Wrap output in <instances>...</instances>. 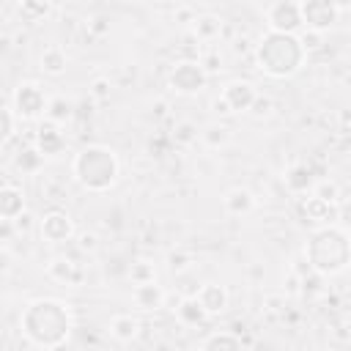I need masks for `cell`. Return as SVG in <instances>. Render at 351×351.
<instances>
[{"instance_id":"cell-2","label":"cell","mask_w":351,"mask_h":351,"mask_svg":"<svg viewBox=\"0 0 351 351\" xmlns=\"http://www.w3.org/2000/svg\"><path fill=\"white\" fill-rule=\"evenodd\" d=\"M304 49L299 44V36H288V33H266L258 47H255V63L263 74L274 77V80H285L291 74H296L304 63Z\"/></svg>"},{"instance_id":"cell-14","label":"cell","mask_w":351,"mask_h":351,"mask_svg":"<svg viewBox=\"0 0 351 351\" xmlns=\"http://www.w3.org/2000/svg\"><path fill=\"white\" fill-rule=\"evenodd\" d=\"M132 299H134V304L140 310H159L165 304V291H162V285H156V280H151V282L134 285L132 288Z\"/></svg>"},{"instance_id":"cell-27","label":"cell","mask_w":351,"mask_h":351,"mask_svg":"<svg viewBox=\"0 0 351 351\" xmlns=\"http://www.w3.org/2000/svg\"><path fill=\"white\" fill-rule=\"evenodd\" d=\"M313 195H315V197H321V200H324V203H329V206H335V203L340 200V189H337V184H335V181H318Z\"/></svg>"},{"instance_id":"cell-21","label":"cell","mask_w":351,"mask_h":351,"mask_svg":"<svg viewBox=\"0 0 351 351\" xmlns=\"http://www.w3.org/2000/svg\"><path fill=\"white\" fill-rule=\"evenodd\" d=\"M176 318H178L184 326H197V324H203L208 315L203 313V307L197 304L195 296H186V299H181V304L176 307Z\"/></svg>"},{"instance_id":"cell-22","label":"cell","mask_w":351,"mask_h":351,"mask_svg":"<svg viewBox=\"0 0 351 351\" xmlns=\"http://www.w3.org/2000/svg\"><path fill=\"white\" fill-rule=\"evenodd\" d=\"M285 186H288L291 192H296V195L307 192V189L313 186V173H310V167H307V165H293V167H288V173H285Z\"/></svg>"},{"instance_id":"cell-25","label":"cell","mask_w":351,"mask_h":351,"mask_svg":"<svg viewBox=\"0 0 351 351\" xmlns=\"http://www.w3.org/2000/svg\"><path fill=\"white\" fill-rule=\"evenodd\" d=\"M47 118H49V123H60V121H66L69 115H71V107H69V101L63 99V96H55V99H49L47 101V112H44Z\"/></svg>"},{"instance_id":"cell-23","label":"cell","mask_w":351,"mask_h":351,"mask_svg":"<svg viewBox=\"0 0 351 351\" xmlns=\"http://www.w3.org/2000/svg\"><path fill=\"white\" fill-rule=\"evenodd\" d=\"M195 22V36L200 38V41H211L217 33H219V19L217 16H211V14H203V16H197V19H192Z\"/></svg>"},{"instance_id":"cell-17","label":"cell","mask_w":351,"mask_h":351,"mask_svg":"<svg viewBox=\"0 0 351 351\" xmlns=\"http://www.w3.org/2000/svg\"><path fill=\"white\" fill-rule=\"evenodd\" d=\"M222 206H225V211H228V214L241 217V214H250V211L255 208V197H252V192H250V189L236 186V189H230V192L222 197Z\"/></svg>"},{"instance_id":"cell-8","label":"cell","mask_w":351,"mask_h":351,"mask_svg":"<svg viewBox=\"0 0 351 351\" xmlns=\"http://www.w3.org/2000/svg\"><path fill=\"white\" fill-rule=\"evenodd\" d=\"M170 88L181 96H192V93H200L208 82L206 71L200 69L197 60H178L173 69H170V77H167Z\"/></svg>"},{"instance_id":"cell-34","label":"cell","mask_w":351,"mask_h":351,"mask_svg":"<svg viewBox=\"0 0 351 351\" xmlns=\"http://www.w3.org/2000/svg\"><path fill=\"white\" fill-rule=\"evenodd\" d=\"M299 44H302V49H304V55H307V52H313V49H318V47H321V33L307 30L304 36H299Z\"/></svg>"},{"instance_id":"cell-15","label":"cell","mask_w":351,"mask_h":351,"mask_svg":"<svg viewBox=\"0 0 351 351\" xmlns=\"http://www.w3.org/2000/svg\"><path fill=\"white\" fill-rule=\"evenodd\" d=\"M19 214H25V195H22V189H16L11 184L0 186V219L14 222Z\"/></svg>"},{"instance_id":"cell-33","label":"cell","mask_w":351,"mask_h":351,"mask_svg":"<svg viewBox=\"0 0 351 351\" xmlns=\"http://www.w3.org/2000/svg\"><path fill=\"white\" fill-rule=\"evenodd\" d=\"M167 261H170V269H173V271H184V269L189 266L186 261H192V255H189V252H184V250H178V252H170V255H167Z\"/></svg>"},{"instance_id":"cell-28","label":"cell","mask_w":351,"mask_h":351,"mask_svg":"<svg viewBox=\"0 0 351 351\" xmlns=\"http://www.w3.org/2000/svg\"><path fill=\"white\" fill-rule=\"evenodd\" d=\"M197 63H200V69L206 71V77H211V74H217V71L222 69V58H219L217 49H206V52L197 58Z\"/></svg>"},{"instance_id":"cell-26","label":"cell","mask_w":351,"mask_h":351,"mask_svg":"<svg viewBox=\"0 0 351 351\" xmlns=\"http://www.w3.org/2000/svg\"><path fill=\"white\" fill-rule=\"evenodd\" d=\"M14 123H16V115L14 110H8L5 104H0V145H5L14 134Z\"/></svg>"},{"instance_id":"cell-6","label":"cell","mask_w":351,"mask_h":351,"mask_svg":"<svg viewBox=\"0 0 351 351\" xmlns=\"http://www.w3.org/2000/svg\"><path fill=\"white\" fill-rule=\"evenodd\" d=\"M47 93L38 82H19L14 90V115L22 121H36L47 112Z\"/></svg>"},{"instance_id":"cell-18","label":"cell","mask_w":351,"mask_h":351,"mask_svg":"<svg viewBox=\"0 0 351 351\" xmlns=\"http://www.w3.org/2000/svg\"><path fill=\"white\" fill-rule=\"evenodd\" d=\"M137 332H140V321H137L132 313H121V315H112V318H110V335H112L115 340L129 343V340L137 337Z\"/></svg>"},{"instance_id":"cell-24","label":"cell","mask_w":351,"mask_h":351,"mask_svg":"<svg viewBox=\"0 0 351 351\" xmlns=\"http://www.w3.org/2000/svg\"><path fill=\"white\" fill-rule=\"evenodd\" d=\"M41 165H44V156L38 154V148H36V145H30V148L19 151V156H16V167H19L22 173H36Z\"/></svg>"},{"instance_id":"cell-36","label":"cell","mask_w":351,"mask_h":351,"mask_svg":"<svg viewBox=\"0 0 351 351\" xmlns=\"http://www.w3.org/2000/svg\"><path fill=\"white\" fill-rule=\"evenodd\" d=\"M88 27H90L96 36H104V33L110 30V22H107L104 16H96V19H90V22H88Z\"/></svg>"},{"instance_id":"cell-11","label":"cell","mask_w":351,"mask_h":351,"mask_svg":"<svg viewBox=\"0 0 351 351\" xmlns=\"http://www.w3.org/2000/svg\"><path fill=\"white\" fill-rule=\"evenodd\" d=\"M195 299H197V304L203 307V313H206L208 318L228 310V291H225V285H219V282H206V285H200V291L195 293Z\"/></svg>"},{"instance_id":"cell-19","label":"cell","mask_w":351,"mask_h":351,"mask_svg":"<svg viewBox=\"0 0 351 351\" xmlns=\"http://www.w3.org/2000/svg\"><path fill=\"white\" fill-rule=\"evenodd\" d=\"M41 71L44 74H49V77H60L63 71H66V66H69V58H66V49L63 47H58V44H52V47H47L44 52H41Z\"/></svg>"},{"instance_id":"cell-5","label":"cell","mask_w":351,"mask_h":351,"mask_svg":"<svg viewBox=\"0 0 351 351\" xmlns=\"http://www.w3.org/2000/svg\"><path fill=\"white\" fill-rule=\"evenodd\" d=\"M340 11H346V5H337L332 0H304V3H299L302 27H307L313 33H321V36L337 22Z\"/></svg>"},{"instance_id":"cell-29","label":"cell","mask_w":351,"mask_h":351,"mask_svg":"<svg viewBox=\"0 0 351 351\" xmlns=\"http://www.w3.org/2000/svg\"><path fill=\"white\" fill-rule=\"evenodd\" d=\"M200 137H203V143H206L208 148H219V145L228 143V129H225V126H208Z\"/></svg>"},{"instance_id":"cell-37","label":"cell","mask_w":351,"mask_h":351,"mask_svg":"<svg viewBox=\"0 0 351 351\" xmlns=\"http://www.w3.org/2000/svg\"><path fill=\"white\" fill-rule=\"evenodd\" d=\"M11 225H14V230H27V228H30V214H27V211H25V214H19Z\"/></svg>"},{"instance_id":"cell-7","label":"cell","mask_w":351,"mask_h":351,"mask_svg":"<svg viewBox=\"0 0 351 351\" xmlns=\"http://www.w3.org/2000/svg\"><path fill=\"white\" fill-rule=\"evenodd\" d=\"M255 96H258V90H255L252 82H247V80H230V82L222 88V93H219V99L214 101V107H217V112H222V115H228V112H250Z\"/></svg>"},{"instance_id":"cell-20","label":"cell","mask_w":351,"mask_h":351,"mask_svg":"<svg viewBox=\"0 0 351 351\" xmlns=\"http://www.w3.org/2000/svg\"><path fill=\"white\" fill-rule=\"evenodd\" d=\"M200 351H247V348H244L239 335H233V332H214V335H208L203 340Z\"/></svg>"},{"instance_id":"cell-30","label":"cell","mask_w":351,"mask_h":351,"mask_svg":"<svg viewBox=\"0 0 351 351\" xmlns=\"http://www.w3.org/2000/svg\"><path fill=\"white\" fill-rule=\"evenodd\" d=\"M110 80L107 77H96L93 82H90V96L96 99V101H107L110 99Z\"/></svg>"},{"instance_id":"cell-38","label":"cell","mask_w":351,"mask_h":351,"mask_svg":"<svg viewBox=\"0 0 351 351\" xmlns=\"http://www.w3.org/2000/svg\"><path fill=\"white\" fill-rule=\"evenodd\" d=\"M80 244H82V250H88V247L93 250V247H96V236H82V241H80Z\"/></svg>"},{"instance_id":"cell-16","label":"cell","mask_w":351,"mask_h":351,"mask_svg":"<svg viewBox=\"0 0 351 351\" xmlns=\"http://www.w3.org/2000/svg\"><path fill=\"white\" fill-rule=\"evenodd\" d=\"M63 143H66V137H63V132H60L55 123H41V129H38V134H36V148H38L41 156L58 154V151L63 148Z\"/></svg>"},{"instance_id":"cell-1","label":"cell","mask_w":351,"mask_h":351,"mask_svg":"<svg viewBox=\"0 0 351 351\" xmlns=\"http://www.w3.org/2000/svg\"><path fill=\"white\" fill-rule=\"evenodd\" d=\"M19 326H22V335L33 346L55 351L71 335L69 304H63L60 299H52V296H38L25 304V310L19 315Z\"/></svg>"},{"instance_id":"cell-12","label":"cell","mask_w":351,"mask_h":351,"mask_svg":"<svg viewBox=\"0 0 351 351\" xmlns=\"http://www.w3.org/2000/svg\"><path fill=\"white\" fill-rule=\"evenodd\" d=\"M47 274L60 282V285H80L82 282V269L74 258H66V255H58L47 263Z\"/></svg>"},{"instance_id":"cell-4","label":"cell","mask_w":351,"mask_h":351,"mask_svg":"<svg viewBox=\"0 0 351 351\" xmlns=\"http://www.w3.org/2000/svg\"><path fill=\"white\" fill-rule=\"evenodd\" d=\"M304 255H307V263L315 274H340L346 266H348V258H351V247H348V233L343 228H335V225H326V228H318L307 247H304Z\"/></svg>"},{"instance_id":"cell-35","label":"cell","mask_w":351,"mask_h":351,"mask_svg":"<svg viewBox=\"0 0 351 351\" xmlns=\"http://www.w3.org/2000/svg\"><path fill=\"white\" fill-rule=\"evenodd\" d=\"M269 110H271V99H266V96H255L250 112H252V115H269Z\"/></svg>"},{"instance_id":"cell-3","label":"cell","mask_w":351,"mask_h":351,"mask_svg":"<svg viewBox=\"0 0 351 351\" xmlns=\"http://www.w3.org/2000/svg\"><path fill=\"white\" fill-rule=\"evenodd\" d=\"M118 156L107 145H85L71 159V176L88 192H107L118 181Z\"/></svg>"},{"instance_id":"cell-32","label":"cell","mask_w":351,"mask_h":351,"mask_svg":"<svg viewBox=\"0 0 351 351\" xmlns=\"http://www.w3.org/2000/svg\"><path fill=\"white\" fill-rule=\"evenodd\" d=\"M19 11H22L25 16H30V19H38V16H47V14L52 11V5H49V3H22Z\"/></svg>"},{"instance_id":"cell-10","label":"cell","mask_w":351,"mask_h":351,"mask_svg":"<svg viewBox=\"0 0 351 351\" xmlns=\"http://www.w3.org/2000/svg\"><path fill=\"white\" fill-rule=\"evenodd\" d=\"M38 230H41V236H44L47 241L63 244V241H69V239L74 236V219H71L66 211L52 208V211H47V214L41 217Z\"/></svg>"},{"instance_id":"cell-31","label":"cell","mask_w":351,"mask_h":351,"mask_svg":"<svg viewBox=\"0 0 351 351\" xmlns=\"http://www.w3.org/2000/svg\"><path fill=\"white\" fill-rule=\"evenodd\" d=\"M129 274H132V282H134V285H140V282H151V280H154V269H151L145 261L134 263Z\"/></svg>"},{"instance_id":"cell-13","label":"cell","mask_w":351,"mask_h":351,"mask_svg":"<svg viewBox=\"0 0 351 351\" xmlns=\"http://www.w3.org/2000/svg\"><path fill=\"white\" fill-rule=\"evenodd\" d=\"M299 208H302V217H304L307 222H313V225H315V230H318V228H326V225H332V222H335V206L324 203V200H321V197H315V195L302 197Z\"/></svg>"},{"instance_id":"cell-9","label":"cell","mask_w":351,"mask_h":351,"mask_svg":"<svg viewBox=\"0 0 351 351\" xmlns=\"http://www.w3.org/2000/svg\"><path fill=\"white\" fill-rule=\"evenodd\" d=\"M263 16H266L271 33H288V36H296V33L302 30L299 3H293V0H277V3L266 5Z\"/></svg>"}]
</instances>
